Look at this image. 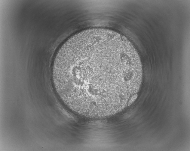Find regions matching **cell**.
<instances>
[{"instance_id": "1", "label": "cell", "mask_w": 190, "mask_h": 151, "mask_svg": "<svg viewBox=\"0 0 190 151\" xmlns=\"http://www.w3.org/2000/svg\"><path fill=\"white\" fill-rule=\"evenodd\" d=\"M142 68L132 45L118 34L91 29L73 35L55 57L51 76L62 102L76 113H107L141 84Z\"/></svg>"}]
</instances>
